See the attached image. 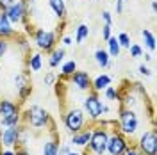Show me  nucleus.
I'll return each mask as SVG.
<instances>
[{
  "label": "nucleus",
  "instance_id": "obj_5",
  "mask_svg": "<svg viewBox=\"0 0 157 155\" xmlns=\"http://www.w3.org/2000/svg\"><path fill=\"white\" fill-rule=\"evenodd\" d=\"M63 121H64V127H66V130H68L70 134H75V132L82 130L86 127V114H84L82 109L71 107V109H68L64 112Z\"/></svg>",
  "mask_w": 157,
  "mask_h": 155
},
{
  "label": "nucleus",
  "instance_id": "obj_25",
  "mask_svg": "<svg viewBox=\"0 0 157 155\" xmlns=\"http://www.w3.org/2000/svg\"><path fill=\"white\" fill-rule=\"evenodd\" d=\"M141 38H143V41H145V47H147L150 52H154V50H155V36H154L150 30L143 29V30H141Z\"/></svg>",
  "mask_w": 157,
  "mask_h": 155
},
{
  "label": "nucleus",
  "instance_id": "obj_20",
  "mask_svg": "<svg viewBox=\"0 0 157 155\" xmlns=\"http://www.w3.org/2000/svg\"><path fill=\"white\" fill-rule=\"evenodd\" d=\"M89 36V25L88 23H78L77 29H75V43L82 45Z\"/></svg>",
  "mask_w": 157,
  "mask_h": 155
},
{
  "label": "nucleus",
  "instance_id": "obj_33",
  "mask_svg": "<svg viewBox=\"0 0 157 155\" xmlns=\"http://www.w3.org/2000/svg\"><path fill=\"white\" fill-rule=\"evenodd\" d=\"M9 52V39L0 38V59H4Z\"/></svg>",
  "mask_w": 157,
  "mask_h": 155
},
{
  "label": "nucleus",
  "instance_id": "obj_21",
  "mask_svg": "<svg viewBox=\"0 0 157 155\" xmlns=\"http://www.w3.org/2000/svg\"><path fill=\"white\" fill-rule=\"evenodd\" d=\"M107 43V54L111 59H116L120 55V52H121V47H120V43H118L116 36H111V38L105 41Z\"/></svg>",
  "mask_w": 157,
  "mask_h": 155
},
{
  "label": "nucleus",
  "instance_id": "obj_27",
  "mask_svg": "<svg viewBox=\"0 0 157 155\" xmlns=\"http://www.w3.org/2000/svg\"><path fill=\"white\" fill-rule=\"evenodd\" d=\"M16 93H18L20 104H23V102H27V98L32 95V86H30V84H27V86H23V87H20V89H16Z\"/></svg>",
  "mask_w": 157,
  "mask_h": 155
},
{
  "label": "nucleus",
  "instance_id": "obj_13",
  "mask_svg": "<svg viewBox=\"0 0 157 155\" xmlns=\"http://www.w3.org/2000/svg\"><path fill=\"white\" fill-rule=\"evenodd\" d=\"M16 36V30L13 29V23L9 21L7 14L4 11H0V38L4 39H9Z\"/></svg>",
  "mask_w": 157,
  "mask_h": 155
},
{
  "label": "nucleus",
  "instance_id": "obj_2",
  "mask_svg": "<svg viewBox=\"0 0 157 155\" xmlns=\"http://www.w3.org/2000/svg\"><path fill=\"white\" fill-rule=\"evenodd\" d=\"M118 130L127 137H132L139 130V118H137L134 109L120 105V114H118Z\"/></svg>",
  "mask_w": 157,
  "mask_h": 155
},
{
  "label": "nucleus",
  "instance_id": "obj_35",
  "mask_svg": "<svg viewBox=\"0 0 157 155\" xmlns=\"http://www.w3.org/2000/svg\"><path fill=\"white\" fill-rule=\"evenodd\" d=\"M137 71H139V75H143V77H150V75H152V71H150V68H148L147 64H139Z\"/></svg>",
  "mask_w": 157,
  "mask_h": 155
},
{
  "label": "nucleus",
  "instance_id": "obj_39",
  "mask_svg": "<svg viewBox=\"0 0 157 155\" xmlns=\"http://www.w3.org/2000/svg\"><path fill=\"white\" fill-rule=\"evenodd\" d=\"M70 152H71V148H70L68 145H59V152H57V155H68Z\"/></svg>",
  "mask_w": 157,
  "mask_h": 155
},
{
  "label": "nucleus",
  "instance_id": "obj_47",
  "mask_svg": "<svg viewBox=\"0 0 157 155\" xmlns=\"http://www.w3.org/2000/svg\"><path fill=\"white\" fill-rule=\"evenodd\" d=\"M68 155H84V153H80V152H70Z\"/></svg>",
  "mask_w": 157,
  "mask_h": 155
},
{
  "label": "nucleus",
  "instance_id": "obj_15",
  "mask_svg": "<svg viewBox=\"0 0 157 155\" xmlns=\"http://www.w3.org/2000/svg\"><path fill=\"white\" fill-rule=\"evenodd\" d=\"M111 82H113V77H111V75L100 73V75H97L95 78H91V91L100 93V91H104L107 86H111Z\"/></svg>",
  "mask_w": 157,
  "mask_h": 155
},
{
  "label": "nucleus",
  "instance_id": "obj_1",
  "mask_svg": "<svg viewBox=\"0 0 157 155\" xmlns=\"http://www.w3.org/2000/svg\"><path fill=\"white\" fill-rule=\"evenodd\" d=\"M109 128H105V125L102 121H97V125L91 130V139H89L86 150H89L95 155H105L107 150V139H109Z\"/></svg>",
  "mask_w": 157,
  "mask_h": 155
},
{
  "label": "nucleus",
  "instance_id": "obj_9",
  "mask_svg": "<svg viewBox=\"0 0 157 155\" xmlns=\"http://www.w3.org/2000/svg\"><path fill=\"white\" fill-rule=\"evenodd\" d=\"M4 13L7 14V18H9V21L13 23V25H14V23H21V21H25V18H27L25 0H16V2H14L13 6H9Z\"/></svg>",
  "mask_w": 157,
  "mask_h": 155
},
{
  "label": "nucleus",
  "instance_id": "obj_26",
  "mask_svg": "<svg viewBox=\"0 0 157 155\" xmlns=\"http://www.w3.org/2000/svg\"><path fill=\"white\" fill-rule=\"evenodd\" d=\"M27 84H30L29 82V73H27V71H20V73L14 75V87H16V89L27 86Z\"/></svg>",
  "mask_w": 157,
  "mask_h": 155
},
{
  "label": "nucleus",
  "instance_id": "obj_34",
  "mask_svg": "<svg viewBox=\"0 0 157 155\" xmlns=\"http://www.w3.org/2000/svg\"><path fill=\"white\" fill-rule=\"evenodd\" d=\"M111 36H113V34H111V25L104 23V27H102V39H104V41H107Z\"/></svg>",
  "mask_w": 157,
  "mask_h": 155
},
{
  "label": "nucleus",
  "instance_id": "obj_22",
  "mask_svg": "<svg viewBox=\"0 0 157 155\" xmlns=\"http://www.w3.org/2000/svg\"><path fill=\"white\" fill-rule=\"evenodd\" d=\"M27 64H29V70L30 71H39L43 68V55L36 52V54H30L29 59H27Z\"/></svg>",
  "mask_w": 157,
  "mask_h": 155
},
{
  "label": "nucleus",
  "instance_id": "obj_10",
  "mask_svg": "<svg viewBox=\"0 0 157 155\" xmlns=\"http://www.w3.org/2000/svg\"><path fill=\"white\" fill-rule=\"evenodd\" d=\"M18 134H20V125L2 128V132H0V145L4 148H16L18 146Z\"/></svg>",
  "mask_w": 157,
  "mask_h": 155
},
{
  "label": "nucleus",
  "instance_id": "obj_42",
  "mask_svg": "<svg viewBox=\"0 0 157 155\" xmlns=\"http://www.w3.org/2000/svg\"><path fill=\"white\" fill-rule=\"evenodd\" d=\"M14 155H30V153H29V150H27L25 146H18L16 152H14Z\"/></svg>",
  "mask_w": 157,
  "mask_h": 155
},
{
  "label": "nucleus",
  "instance_id": "obj_38",
  "mask_svg": "<svg viewBox=\"0 0 157 155\" xmlns=\"http://www.w3.org/2000/svg\"><path fill=\"white\" fill-rule=\"evenodd\" d=\"M123 155H141V152L137 150L136 146H132V145H128V148L125 150V153Z\"/></svg>",
  "mask_w": 157,
  "mask_h": 155
},
{
  "label": "nucleus",
  "instance_id": "obj_45",
  "mask_svg": "<svg viewBox=\"0 0 157 155\" xmlns=\"http://www.w3.org/2000/svg\"><path fill=\"white\" fill-rule=\"evenodd\" d=\"M150 7H152V13H155V11H157V2H155V0H152Z\"/></svg>",
  "mask_w": 157,
  "mask_h": 155
},
{
  "label": "nucleus",
  "instance_id": "obj_44",
  "mask_svg": "<svg viewBox=\"0 0 157 155\" xmlns=\"http://www.w3.org/2000/svg\"><path fill=\"white\" fill-rule=\"evenodd\" d=\"M109 112H111V107L105 105V104H102V116L104 114H109Z\"/></svg>",
  "mask_w": 157,
  "mask_h": 155
},
{
  "label": "nucleus",
  "instance_id": "obj_3",
  "mask_svg": "<svg viewBox=\"0 0 157 155\" xmlns=\"http://www.w3.org/2000/svg\"><path fill=\"white\" fill-rule=\"evenodd\" d=\"M21 121H25L32 128H47L52 121V116L48 114L47 109H43L41 105H30L23 114H21Z\"/></svg>",
  "mask_w": 157,
  "mask_h": 155
},
{
  "label": "nucleus",
  "instance_id": "obj_7",
  "mask_svg": "<svg viewBox=\"0 0 157 155\" xmlns=\"http://www.w3.org/2000/svg\"><path fill=\"white\" fill-rule=\"evenodd\" d=\"M128 137L123 136L118 128H113L111 132H109V139H107V150H105V153L109 155H123L125 153V150L128 148Z\"/></svg>",
  "mask_w": 157,
  "mask_h": 155
},
{
  "label": "nucleus",
  "instance_id": "obj_36",
  "mask_svg": "<svg viewBox=\"0 0 157 155\" xmlns=\"http://www.w3.org/2000/svg\"><path fill=\"white\" fill-rule=\"evenodd\" d=\"M102 20H104V23L113 25V14H111L109 11H102Z\"/></svg>",
  "mask_w": 157,
  "mask_h": 155
},
{
  "label": "nucleus",
  "instance_id": "obj_37",
  "mask_svg": "<svg viewBox=\"0 0 157 155\" xmlns=\"http://www.w3.org/2000/svg\"><path fill=\"white\" fill-rule=\"evenodd\" d=\"M128 0H116V14H121L123 13V7Z\"/></svg>",
  "mask_w": 157,
  "mask_h": 155
},
{
  "label": "nucleus",
  "instance_id": "obj_12",
  "mask_svg": "<svg viewBox=\"0 0 157 155\" xmlns=\"http://www.w3.org/2000/svg\"><path fill=\"white\" fill-rule=\"evenodd\" d=\"M91 127H84L82 130H78V132H75V134H71V145L73 146H78V148H86L88 146V143H89V139H91Z\"/></svg>",
  "mask_w": 157,
  "mask_h": 155
},
{
  "label": "nucleus",
  "instance_id": "obj_23",
  "mask_svg": "<svg viewBox=\"0 0 157 155\" xmlns=\"http://www.w3.org/2000/svg\"><path fill=\"white\" fill-rule=\"evenodd\" d=\"M21 125V112L20 114H13L7 118H0V127L2 128H7V127H18Z\"/></svg>",
  "mask_w": 157,
  "mask_h": 155
},
{
  "label": "nucleus",
  "instance_id": "obj_24",
  "mask_svg": "<svg viewBox=\"0 0 157 155\" xmlns=\"http://www.w3.org/2000/svg\"><path fill=\"white\" fill-rule=\"evenodd\" d=\"M73 71H77V62H75L73 59H70V61H63V64H61V77L66 78V77H70Z\"/></svg>",
  "mask_w": 157,
  "mask_h": 155
},
{
  "label": "nucleus",
  "instance_id": "obj_6",
  "mask_svg": "<svg viewBox=\"0 0 157 155\" xmlns=\"http://www.w3.org/2000/svg\"><path fill=\"white\" fill-rule=\"evenodd\" d=\"M82 111H84V114H88V118L91 121H100V118H102V100L98 98V93L95 91H88V95L84 96L82 100Z\"/></svg>",
  "mask_w": 157,
  "mask_h": 155
},
{
  "label": "nucleus",
  "instance_id": "obj_29",
  "mask_svg": "<svg viewBox=\"0 0 157 155\" xmlns=\"http://www.w3.org/2000/svg\"><path fill=\"white\" fill-rule=\"evenodd\" d=\"M116 39H118V43H120V47H121V48H127V50H128V47H130V43H132V41H130V36H128L127 32H120L116 36Z\"/></svg>",
  "mask_w": 157,
  "mask_h": 155
},
{
  "label": "nucleus",
  "instance_id": "obj_28",
  "mask_svg": "<svg viewBox=\"0 0 157 155\" xmlns=\"http://www.w3.org/2000/svg\"><path fill=\"white\" fill-rule=\"evenodd\" d=\"M104 96L107 98V100H111V102H116L118 98H120V93H118V89H114L113 86H107L104 89Z\"/></svg>",
  "mask_w": 157,
  "mask_h": 155
},
{
  "label": "nucleus",
  "instance_id": "obj_16",
  "mask_svg": "<svg viewBox=\"0 0 157 155\" xmlns=\"http://www.w3.org/2000/svg\"><path fill=\"white\" fill-rule=\"evenodd\" d=\"M48 7L56 14V18L64 21V18H66V0H48Z\"/></svg>",
  "mask_w": 157,
  "mask_h": 155
},
{
  "label": "nucleus",
  "instance_id": "obj_14",
  "mask_svg": "<svg viewBox=\"0 0 157 155\" xmlns=\"http://www.w3.org/2000/svg\"><path fill=\"white\" fill-rule=\"evenodd\" d=\"M20 104L13 102V100H6L2 98L0 100V118H7V116H13V114H20Z\"/></svg>",
  "mask_w": 157,
  "mask_h": 155
},
{
  "label": "nucleus",
  "instance_id": "obj_40",
  "mask_svg": "<svg viewBox=\"0 0 157 155\" xmlns=\"http://www.w3.org/2000/svg\"><path fill=\"white\" fill-rule=\"evenodd\" d=\"M16 0H0V11H6L9 6H13Z\"/></svg>",
  "mask_w": 157,
  "mask_h": 155
},
{
  "label": "nucleus",
  "instance_id": "obj_19",
  "mask_svg": "<svg viewBox=\"0 0 157 155\" xmlns=\"http://www.w3.org/2000/svg\"><path fill=\"white\" fill-rule=\"evenodd\" d=\"M59 145H61V143L57 141V137L47 139V141L43 143V150H41V153H43V155H57Z\"/></svg>",
  "mask_w": 157,
  "mask_h": 155
},
{
  "label": "nucleus",
  "instance_id": "obj_17",
  "mask_svg": "<svg viewBox=\"0 0 157 155\" xmlns=\"http://www.w3.org/2000/svg\"><path fill=\"white\" fill-rule=\"evenodd\" d=\"M64 57H66V50H64V47H61V48H54L52 52H50L48 66L50 68H57L59 64H63Z\"/></svg>",
  "mask_w": 157,
  "mask_h": 155
},
{
  "label": "nucleus",
  "instance_id": "obj_18",
  "mask_svg": "<svg viewBox=\"0 0 157 155\" xmlns=\"http://www.w3.org/2000/svg\"><path fill=\"white\" fill-rule=\"evenodd\" d=\"M95 62H97L98 68L107 70L109 68V62H111V57H109L107 50H104V48H97V50H95Z\"/></svg>",
  "mask_w": 157,
  "mask_h": 155
},
{
  "label": "nucleus",
  "instance_id": "obj_32",
  "mask_svg": "<svg viewBox=\"0 0 157 155\" xmlns=\"http://www.w3.org/2000/svg\"><path fill=\"white\" fill-rule=\"evenodd\" d=\"M128 52H130V57H141L143 55V48L139 45H136V43H130Z\"/></svg>",
  "mask_w": 157,
  "mask_h": 155
},
{
  "label": "nucleus",
  "instance_id": "obj_49",
  "mask_svg": "<svg viewBox=\"0 0 157 155\" xmlns=\"http://www.w3.org/2000/svg\"><path fill=\"white\" fill-rule=\"evenodd\" d=\"M0 132H2V127H0Z\"/></svg>",
  "mask_w": 157,
  "mask_h": 155
},
{
  "label": "nucleus",
  "instance_id": "obj_30",
  "mask_svg": "<svg viewBox=\"0 0 157 155\" xmlns=\"http://www.w3.org/2000/svg\"><path fill=\"white\" fill-rule=\"evenodd\" d=\"M59 80V77L56 75V71H47L45 73V78H43V84L45 86H56V82Z\"/></svg>",
  "mask_w": 157,
  "mask_h": 155
},
{
  "label": "nucleus",
  "instance_id": "obj_41",
  "mask_svg": "<svg viewBox=\"0 0 157 155\" xmlns=\"http://www.w3.org/2000/svg\"><path fill=\"white\" fill-rule=\"evenodd\" d=\"M63 47H71L73 45V39H71V36H63Z\"/></svg>",
  "mask_w": 157,
  "mask_h": 155
},
{
  "label": "nucleus",
  "instance_id": "obj_48",
  "mask_svg": "<svg viewBox=\"0 0 157 155\" xmlns=\"http://www.w3.org/2000/svg\"><path fill=\"white\" fill-rule=\"evenodd\" d=\"M91 2H97V0H91Z\"/></svg>",
  "mask_w": 157,
  "mask_h": 155
},
{
  "label": "nucleus",
  "instance_id": "obj_43",
  "mask_svg": "<svg viewBox=\"0 0 157 155\" xmlns=\"http://www.w3.org/2000/svg\"><path fill=\"white\" fill-rule=\"evenodd\" d=\"M0 155H14V150L13 148H6V150H2Z\"/></svg>",
  "mask_w": 157,
  "mask_h": 155
},
{
  "label": "nucleus",
  "instance_id": "obj_11",
  "mask_svg": "<svg viewBox=\"0 0 157 155\" xmlns=\"http://www.w3.org/2000/svg\"><path fill=\"white\" fill-rule=\"evenodd\" d=\"M70 82L78 91H91V75L88 71H73L70 75Z\"/></svg>",
  "mask_w": 157,
  "mask_h": 155
},
{
  "label": "nucleus",
  "instance_id": "obj_31",
  "mask_svg": "<svg viewBox=\"0 0 157 155\" xmlns=\"http://www.w3.org/2000/svg\"><path fill=\"white\" fill-rule=\"evenodd\" d=\"M27 136H29V132H27V128H25V125H20L18 146H25V145H27ZM18 146H16V148H18Z\"/></svg>",
  "mask_w": 157,
  "mask_h": 155
},
{
  "label": "nucleus",
  "instance_id": "obj_4",
  "mask_svg": "<svg viewBox=\"0 0 157 155\" xmlns=\"http://www.w3.org/2000/svg\"><path fill=\"white\" fill-rule=\"evenodd\" d=\"M32 39H34L36 47L41 52L50 54L52 50L56 48V45H57V32L47 30V29H36L32 32Z\"/></svg>",
  "mask_w": 157,
  "mask_h": 155
},
{
  "label": "nucleus",
  "instance_id": "obj_46",
  "mask_svg": "<svg viewBox=\"0 0 157 155\" xmlns=\"http://www.w3.org/2000/svg\"><path fill=\"white\" fill-rule=\"evenodd\" d=\"M145 61H152V55L150 54H145Z\"/></svg>",
  "mask_w": 157,
  "mask_h": 155
},
{
  "label": "nucleus",
  "instance_id": "obj_8",
  "mask_svg": "<svg viewBox=\"0 0 157 155\" xmlns=\"http://www.w3.org/2000/svg\"><path fill=\"white\" fill-rule=\"evenodd\" d=\"M136 148L141 152V155H157V132L155 128L145 130L137 139Z\"/></svg>",
  "mask_w": 157,
  "mask_h": 155
}]
</instances>
